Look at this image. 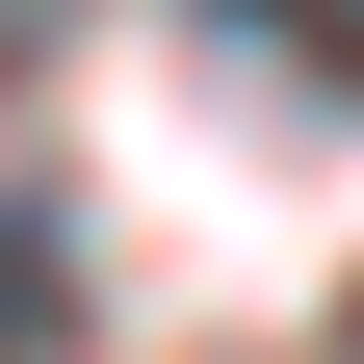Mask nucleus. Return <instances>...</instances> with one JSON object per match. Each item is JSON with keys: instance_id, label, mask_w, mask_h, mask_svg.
<instances>
[{"instance_id": "f257e3e1", "label": "nucleus", "mask_w": 364, "mask_h": 364, "mask_svg": "<svg viewBox=\"0 0 364 364\" xmlns=\"http://www.w3.org/2000/svg\"><path fill=\"white\" fill-rule=\"evenodd\" d=\"M26 338H53V235H0V364H26Z\"/></svg>"}]
</instances>
